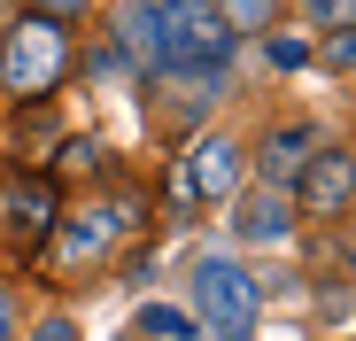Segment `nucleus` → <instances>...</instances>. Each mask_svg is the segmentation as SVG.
I'll return each instance as SVG.
<instances>
[{
    "mask_svg": "<svg viewBox=\"0 0 356 341\" xmlns=\"http://www.w3.org/2000/svg\"><path fill=\"white\" fill-rule=\"evenodd\" d=\"M194 310H202V326H194L202 341H248V333H256V310H264L248 264L202 256V264H194Z\"/></svg>",
    "mask_w": 356,
    "mask_h": 341,
    "instance_id": "f03ea898",
    "label": "nucleus"
},
{
    "mask_svg": "<svg viewBox=\"0 0 356 341\" xmlns=\"http://www.w3.org/2000/svg\"><path fill=\"white\" fill-rule=\"evenodd\" d=\"M341 256H348V264H356V225H348V233H341Z\"/></svg>",
    "mask_w": 356,
    "mask_h": 341,
    "instance_id": "a211bd4d",
    "label": "nucleus"
},
{
    "mask_svg": "<svg viewBox=\"0 0 356 341\" xmlns=\"http://www.w3.org/2000/svg\"><path fill=\"white\" fill-rule=\"evenodd\" d=\"M294 187H302V209H310V217H341V209L356 202V155L318 148V155H310V170H302Z\"/></svg>",
    "mask_w": 356,
    "mask_h": 341,
    "instance_id": "20e7f679",
    "label": "nucleus"
},
{
    "mask_svg": "<svg viewBox=\"0 0 356 341\" xmlns=\"http://www.w3.org/2000/svg\"><path fill=\"white\" fill-rule=\"evenodd\" d=\"M124 54L155 70V0H140V8H124Z\"/></svg>",
    "mask_w": 356,
    "mask_h": 341,
    "instance_id": "1a4fd4ad",
    "label": "nucleus"
},
{
    "mask_svg": "<svg viewBox=\"0 0 356 341\" xmlns=\"http://www.w3.org/2000/svg\"><path fill=\"white\" fill-rule=\"evenodd\" d=\"M333 63H341V70H356V31H333Z\"/></svg>",
    "mask_w": 356,
    "mask_h": 341,
    "instance_id": "dca6fc26",
    "label": "nucleus"
},
{
    "mask_svg": "<svg viewBox=\"0 0 356 341\" xmlns=\"http://www.w3.org/2000/svg\"><path fill=\"white\" fill-rule=\"evenodd\" d=\"M93 0H31V16H47V24H70V16H86Z\"/></svg>",
    "mask_w": 356,
    "mask_h": 341,
    "instance_id": "ddd939ff",
    "label": "nucleus"
},
{
    "mask_svg": "<svg viewBox=\"0 0 356 341\" xmlns=\"http://www.w3.org/2000/svg\"><path fill=\"white\" fill-rule=\"evenodd\" d=\"M232 54V24L209 0H155V70L163 78H225Z\"/></svg>",
    "mask_w": 356,
    "mask_h": 341,
    "instance_id": "f257e3e1",
    "label": "nucleus"
},
{
    "mask_svg": "<svg viewBox=\"0 0 356 341\" xmlns=\"http://www.w3.org/2000/svg\"><path fill=\"white\" fill-rule=\"evenodd\" d=\"M325 140H318V125H286V132H271L264 140V155H256V170H264V187H294L310 170V155H318Z\"/></svg>",
    "mask_w": 356,
    "mask_h": 341,
    "instance_id": "6e6552de",
    "label": "nucleus"
},
{
    "mask_svg": "<svg viewBox=\"0 0 356 341\" xmlns=\"http://www.w3.org/2000/svg\"><path fill=\"white\" fill-rule=\"evenodd\" d=\"M0 341H16V310H8V287H0Z\"/></svg>",
    "mask_w": 356,
    "mask_h": 341,
    "instance_id": "f3484780",
    "label": "nucleus"
},
{
    "mask_svg": "<svg viewBox=\"0 0 356 341\" xmlns=\"http://www.w3.org/2000/svg\"><path fill=\"white\" fill-rule=\"evenodd\" d=\"M31 341H78V326H70V318H47V326H39Z\"/></svg>",
    "mask_w": 356,
    "mask_h": 341,
    "instance_id": "2eb2a0df",
    "label": "nucleus"
},
{
    "mask_svg": "<svg viewBox=\"0 0 356 341\" xmlns=\"http://www.w3.org/2000/svg\"><path fill=\"white\" fill-rule=\"evenodd\" d=\"M178 179L194 187V202H225L232 187H241V148L232 140H194V155H186V170H178Z\"/></svg>",
    "mask_w": 356,
    "mask_h": 341,
    "instance_id": "39448f33",
    "label": "nucleus"
},
{
    "mask_svg": "<svg viewBox=\"0 0 356 341\" xmlns=\"http://www.w3.org/2000/svg\"><path fill=\"white\" fill-rule=\"evenodd\" d=\"M310 16L333 24V31H356V0H310Z\"/></svg>",
    "mask_w": 356,
    "mask_h": 341,
    "instance_id": "f8f14e48",
    "label": "nucleus"
},
{
    "mask_svg": "<svg viewBox=\"0 0 356 341\" xmlns=\"http://www.w3.org/2000/svg\"><path fill=\"white\" fill-rule=\"evenodd\" d=\"M63 70H70V39H63V24L24 16L8 39H0V86H8L16 101H47L54 86H63Z\"/></svg>",
    "mask_w": 356,
    "mask_h": 341,
    "instance_id": "7ed1b4c3",
    "label": "nucleus"
},
{
    "mask_svg": "<svg viewBox=\"0 0 356 341\" xmlns=\"http://www.w3.org/2000/svg\"><path fill=\"white\" fill-rule=\"evenodd\" d=\"M0 225L16 241H47L54 233V187L47 179H8L0 187Z\"/></svg>",
    "mask_w": 356,
    "mask_h": 341,
    "instance_id": "423d86ee",
    "label": "nucleus"
},
{
    "mask_svg": "<svg viewBox=\"0 0 356 341\" xmlns=\"http://www.w3.org/2000/svg\"><path fill=\"white\" fill-rule=\"evenodd\" d=\"M217 8H225V24H232V31H264L279 0H217Z\"/></svg>",
    "mask_w": 356,
    "mask_h": 341,
    "instance_id": "9b49d317",
    "label": "nucleus"
},
{
    "mask_svg": "<svg viewBox=\"0 0 356 341\" xmlns=\"http://www.w3.org/2000/svg\"><path fill=\"white\" fill-rule=\"evenodd\" d=\"M271 63L279 70H302V39H271Z\"/></svg>",
    "mask_w": 356,
    "mask_h": 341,
    "instance_id": "4468645a",
    "label": "nucleus"
},
{
    "mask_svg": "<svg viewBox=\"0 0 356 341\" xmlns=\"http://www.w3.org/2000/svg\"><path fill=\"white\" fill-rule=\"evenodd\" d=\"M232 233H241V241H256V248L294 241V202H286V187H256V194L241 202V217H232Z\"/></svg>",
    "mask_w": 356,
    "mask_h": 341,
    "instance_id": "0eeeda50",
    "label": "nucleus"
},
{
    "mask_svg": "<svg viewBox=\"0 0 356 341\" xmlns=\"http://www.w3.org/2000/svg\"><path fill=\"white\" fill-rule=\"evenodd\" d=\"M140 333H155V341H194V318H186V310L147 303V310H140Z\"/></svg>",
    "mask_w": 356,
    "mask_h": 341,
    "instance_id": "9d476101",
    "label": "nucleus"
}]
</instances>
